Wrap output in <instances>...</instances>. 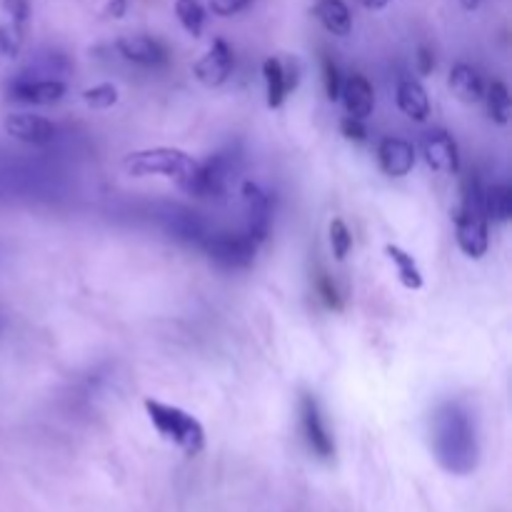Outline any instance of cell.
Instances as JSON below:
<instances>
[{"mask_svg": "<svg viewBox=\"0 0 512 512\" xmlns=\"http://www.w3.org/2000/svg\"><path fill=\"white\" fill-rule=\"evenodd\" d=\"M340 98H343L348 115L353 118H370L375 110V93L373 85L368 83V78L363 75H350L343 85H340Z\"/></svg>", "mask_w": 512, "mask_h": 512, "instance_id": "obj_18", "label": "cell"}, {"mask_svg": "<svg viewBox=\"0 0 512 512\" xmlns=\"http://www.w3.org/2000/svg\"><path fill=\"white\" fill-rule=\"evenodd\" d=\"M485 203V215L493 223H508L512 218V188L510 185H490L483 193Z\"/></svg>", "mask_w": 512, "mask_h": 512, "instance_id": "obj_22", "label": "cell"}, {"mask_svg": "<svg viewBox=\"0 0 512 512\" xmlns=\"http://www.w3.org/2000/svg\"><path fill=\"white\" fill-rule=\"evenodd\" d=\"M450 88L458 95L463 103H478L485 95L483 78L478 75V70L470 68L468 63H458L450 70Z\"/></svg>", "mask_w": 512, "mask_h": 512, "instance_id": "obj_20", "label": "cell"}, {"mask_svg": "<svg viewBox=\"0 0 512 512\" xmlns=\"http://www.w3.org/2000/svg\"><path fill=\"white\" fill-rule=\"evenodd\" d=\"M3 8H5V13L13 18V28L23 30V25L28 23V18H30L28 0H3Z\"/></svg>", "mask_w": 512, "mask_h": 512, "instance_id": "obj_30", "label": "cell"}, {"mask_svg": "<svg viewBox=\"0 0 512 512\" xmlns=\"http://www.w3.org/2000/svg\"><path fill=\"white\" fill-rule=\"evenodd\" d=\"M210 260L223 268H248L258 253V243L248 233H215L203 243Z\"/></svg>", "mask_w": 512, "mask_h": 512, "instance_id": "obj_8", "label": "cell"}, {"mask_svg": "<svg viewBox=\"0 0 512 512\" xmlns=\"http://www.w3.org/2000/svg\"><path fill=\"white\" fill-rule=\"evenodd\" d=\"M145 413H148L150 423L155 425L160 438L173 443L175 448H180L190 458L205 448L203 425L185 410L175 408V405H165L160 400H145Z\"/></svg>", "mask_w": 512, "mask_h": 512, "instance_id": "obj_5", "label": "cell"}, {"mask_svg": "<svg viewBox=\"0 0 512 512\" xmlns=\"http://www.w3.org/2000/svg\"><path fill=\"white\" fill-rule=\"evenodd\" d=\"M175 15L193 38H200L205 25V10L198 0H175Z\"/></svg>", "mask_w": 512, "mask_h": 512, "instance_id": "obj_25", "label": "cell"}, {"mask_svg": "<svg viewBox=\"0 0 512 512\" xmlns=\"http://www.w3.org/2000/svg\"><path fill=\"white\" fill-rule=\"evenodd\" d=\"M83 100L95 110H105V108H113L118 103V88L113 83H100L95 88H88L83 93Z\"/></svg>", "mask_w": 512, "mask_h": 512, "instance_id": "obj_26", "label": "cell"}, {"mask_svg": "<svg viewBox=\"0 0 512 512\" xmlns=\"http://www.w3.org/2000/svg\"><path fill=\"white\" fill-rule=\"evenodd\" d=\"M385 255H388L390 263L395 265L400 283H403L405 288L408 290L423 288V273H420V268H418V263L413 260V255H408L403 248H398V245H385Z\"/></svg>", "mask_w": 512, "mask_h": 512, "instance_id": "obj_23", "label": "cell"}, {"mask_svg": "<svg viewBox=\"0 0 512 512\" xmlns=\"http://www.w3.org/2000/svg\"><path fill=\"white\" fill-rule=\"evenodd\" d=\"M125 10H128V0H108V10H105V13H108L110 18H123Z\"/></svg>", "mask_w": 512, "mask_h": 512, "instance_id": "obj_35", "label": "cell"}, {"mask_svg": "<svg viewBox=\"0 0 512 512\" xmlns=\"http://www.w3.org/2000/svg\"><path fill=\"white\" fill-rule=\"evenodd\" d=\"M330 248H333V255L338 260L348 258L350 248H353V235H350L348 225L340 218H335L333 223H330Z\"/></svg>", "mask_w": 512, "mask_h": 512, "instance_id": "obj_27", "label": "cell"}, {"mask_svg": "<svg viewBox=\"0 0 512 512\" xmlns=\"http://www.w3.org/2000/svg\"><path fill=\"white\" fill-rule=\"evenodd\" d=\"M340 130H343V135L348 140H358V143H363L365 138H368V130H365L363 120L360 118H353V115H348V118L340 123Z\"/></svg>", "mask_w": 512, "mask_h": 512, "instance_id": "obj_32", "label": "cell"}, {"mask_svg": "<svg viewBox=\"0 0 512 512\" xmlns=\"http://www.w3.org/2000/svg\"><path fill=\"white\" fill-rule=\"evenodd\" d=\"M248 3L250 0H208L210 10L220 15V18H230V15L240 13V10L248 8Z\"/></svg>", "mask_w": 512, "mask_h": 512, "instance_id": "obj_31", "label": "cell"}, {"mask_svg": "<svg viewBox=\"0 0 512 512\" xmlns=\"http://www.w3.org/2000/svg\"><path fill=\"white\" fill-rule=\"evenodd\" d=\"M23 43V30L0 25V58H15Z\"/></svg>", "mask_w": 512, "mask_h": 512, "instance_id": "obj_29", "label": "cell"}, {"mask_svg": "<svg viewBox=\"0 0 512 512\" xmlns=\"http://www.w3.org/2000/svg\"><path fill=\"white\" fill-rule=\"evenodd\" d=\"M5 133H8L10 138L20 140V143L38 145V148L50 145L58 138V128H55L48 118L33 113L8 115V118H5Z\"/></svg>", "mask_w": 512, "mask_h": 512, "instance_id": "obj_11", "label": "cell"}, {"mask_svg": "<svg viewBox=\"0 0 512 512\" xmlns=\"http://www.w3.org/2000/svg\"><path fill=\"white\" fill-rule=\"evenodd\" d=\"M398 108L403 110L408 118L425 120L430 115V98L425 93L423 85L413 78L400 80L398 85Z\"/></svg>", "mask_w": 512, "mask_h": 512, "instance_id": "obj_21", "label": "cell"}, {"mask_svg": "<svg viewBox=\"0 0 512 512\" xmlns=\"http://www.w3.org/2000/svg\"><path fill=\"white\" fill-rule=\"evenodd\" d=\"M155 220H158L163 233H168L170 238L180 240L185 245H195V248H203L205 240L213 235V228L203 218V213L178 203L158 205L155 208Z\"/></svg>", "mask_w": 512, "mask_h": 512, "instance_id": "obj_6", "label": "cell"}, {"mask_svg": "<svg viewBox=\"0 0 512 512\" xmlns=\"http://www.w3.org/2000/svg\"><path fill=\"white\" fill-rule=\"evenodd\" d=\"M320 293H323V298H325V303L328 305H333V308H338V290H335V285L330 283L328 278H323L320 280Z\"/></svg>", "mask_w": 512, "mask_h": 512, "instance_id": "obj_34", "label": "cell"}, {"mask_svg": "<svg viewBox=\"0 0 512 512\" xmlns=\"http://www.w3.org/2000/svg\"><path fill=\"white\" fill-rule=\"evenodd\" d=\"M460 3H463L465 10H475L480 5V0H460Z\"/></svg>", "mask_w": 512, "mask_h": 512, "instance_id": "obj_37", "label": "cell"}, {"mask_svg": "<svg viewBox=\"0 0 512 512\" xmlns=\"http://www.w3.org/2000/svg\"><path fill=\"white\" fill-rule=\"evenodd\" d=\"M198 160L190 158L188 153L178 148H150L130 153L123 160V170L130 178H148V175H165V178L175 180L178 188L193 195L195 178H198Z\"/></svg>", "mask_w": 512, "mask_h": 512, "instance_id": "obj_3", "label": "cell"}, {"mask_svg": "<svg viewBox=\"0 0 512 512\" xmlns=\"http://www.w3.org/2000/svg\"><path fill=\"white\" fill-rule=\"evenodd\" d=\"M323 80H325V93H328V98L338 100L343 80H340V70H338V65L333 63V58H330V55H323Z\"/></svg>", "mask_w": 512, "mask_h": 512, "instance_id": "obj_28", "label": "cell"}, {"mask_svg": "<svg viewBox=\"0 0 512 512\" xmlns=\"http://www.w3.org/2000/svg\"><path fill=\"white\" fill-rule=\"evenodd\" d=\"M483 98H488L490 118H493L495 123H500V125L508 123V120H510V108H512L508 85H505L503 80H495V83H490L488 95H483Z\"/></svg>", "mask_w": 512, "mask_h": 512, "instance_id": "obj_24", "label": "cell"}, {"mask_svg": "<svg viewBox=\"0 0 512 512\" xmlns=\"http://www.w3.org/2000/svg\"><path fill=\"white\" fill-rule=\"evenodd\" d=\"M243 203L245 233L260 245L270 235V223H273V208H270L268 193L255 183H243Z\"/></svg>", "mask_w": 512, "mask_h": 512, "instance_id": "obj_10", "label": "cell"}, {"mask_svg": "<svg viewBox=\"0 0 512 512\" xmlns=\"http://www.w3.org/2000/svg\"><path fill=\"white\" fill-rule=\"evenodd\" d=\"M380 168L390 175V178H405L410 170L415 168V148L413 143L403 138H385L378 150Z\"/></svg>", "mask_w": 512, "mask_h": 512, "instance_id": "obj_17", "label": "cell"}, {"mask_svg": "<svg viewBox=\"0 0 512 512\" xmlns=\"http://www.w3.org/2000/svg\"><path fill=\"white\" fill-rule=\"evenodd\" d=\"M263 78L270 108H280V105L285 103V98H288L290 90L298 85V75H295L293 65H283V60L278 58L265 60Z\"/></svg>", "mask_w": 512, "mask_h": 512, "instance_id": "obj_16", "label": "cell"}, {"mask_svg": "<svg viewBox=\"0 0 512 512\" xmlns=\"http://www.w3.org/2000/svg\"><path fill=\"white\" fill-rule=\"evenodd\" d=\"M240 170V153L235 148L220 150L213 158L200 163L198 178H195V198H225L230 180Z\"/></svg>", "mask_w": 512, "mask_h": 512, "instance_id": "obj_7", "label": "cell"}, {"mask_svg": "<svg viewBox=\"0 0 512 512\" xmlns=\"http://www.w3.org/2000/svg\"><path fill=\"white\" fill-rule=\"evenodd\" d=\"M425 160L433 170L445 175H455L460 170V153L458 143L448 130H430L423 138Z\"/></svg>", "mask_w": 512, "mask_h": 512, "instance_id": "obj_13", "label": "cell"}, {"mask_svg": "<svg viewBox=\"0 0 512 512\" xmlns=\"http://www.w3.org/2000/svg\"><path fill=\"white\" fill-rule=\"evenodd\" d=\"M3 325H5V318H3V313H0V330H3Z\"/></svg>", "mask_w": 512, "mask_h": 512, "instance_id": "obj_38", "label": "cell"}, {"mask_svg": "<svg viewBox=\"0 0 512 512\" xmlns=\"http://www.w3.org/2000/svg\"><path fill=\"white\" fill-rule=\"evenodd\" d=\"M233 65H235L233 50H230V45L225 43V40L218 38L213 45H210L208 53L193 65V73L203 85H208V88H218V85H223L225 80L233 75Z\"/></svg>", "mask_w": 512, "mask_h": 512, "instance_id": "obj_12", "label": "cell"}, {"mask_svg": "<svg viewBox=\"0 0 512 512\" xmlns=\"http://www.w3.org/2000/svg\"><path fill=\"white\" fill-rule=\"evenodd\" d=\"M118 53L125 60H130V63L143 65V68H158V65H163L168 60V50L155 38H148V35H128V38H120Z\"/></svg>", "mask_w": 512, "mask_h": 512, "instance_id": "obj_15", "label": "cell"}, {"mask_svg": "<svg viewBox=\"0 0 512 512\" xmlns=\"http://www.w3.org/2000/svg\"><path fill=\"white\" fill-rule=\"evenodd\" d=\"M8 95L20 103L33 105H53L65 95L63 80H30L23 75H15L8 85Z\"/></svg>", "mask_w": 512, "mask_h": 512, "instance_id": "obj_14", "label": "cell"}, {"mask_svg": "<svg viewBox=\"0 0 512 512\" xmlns=\"http://www.w3.org/2000/svg\"><path fill=\"white\" fill-rule=\"evenodd\" d=\"M300 428H303L305 443H308L310 453L318 455L320 460L333 458L335 440H333V435H330L328 425H325L318 400L308 393L300 398Z\"/></svg>", "mask_w": 512, "mask_h": 512, "instance_id": "obj_9", "label": "cell"}, {"mask_svg": "<svg viewBox=\"0 0 512 512\" xmlns=\"http://www.w3.org/2000/svg\"><path fill=\"white\" fill-rule=\"evenodd\" d=\"M415 60H418V73L420 75H430L433 73V68H435V55H433V50L430 48H420L418 50V55H415Z\"/></svg>", "mask_w": 512, "mask_h": 512, "instance_id": "obj_33", "label": "cell"}, {"mask_svg": "<svg viewBox=\"0 0 512 512\" xmlns=\"http://www.w3.org/2000/svg\"><path fill=\"white\" fill-rule=\"evenodd\" d=\"M363 3H365V8H368V10H383L385 5H390L393 0H363Z\"/></svg>", "mask_w": 512, "mask_h": 512, "instance_id": "obj_36", "label": "cell"}, {"mask_svg": "<svg viewBox=\"0 0 512 512\" xmlns=\"http://www.w3.org/2000/svg\"><path fill=\"white\" fill-rule=\"evenodd\" d=\"M435 460L453 475H470L478 468L480 445L473 415L460 403H443L430 423Z\"/></svg>", "mask_w": 512, "mask_h": 512, "instance_id": "obj_1", "label": "cell"}, {"mask_svg": "<svg viewBox=\"0 0 512 512\" xmlns=\"http://www.w3.org/2000/svg\"><path fill=\"white\" fill-rule=\"evenodd\" d=\"M60 190V173L43 160L0 158V198L53 200Z\"/></svg>", "mask_w": 512, "mask_h": 512, "instance_id": "obj_2", "label": "cell"}, {"mask_svg": "<svg viewBox=\"0 0 512 512\" xmlns=\"http://www.w3.org/2000/svg\"><path fill=\"white\" fill-rule=\"evenodd\" d=\"M483 193L485 188L480 183V178L475 173H470L463 185V203H460L458 215H455L458 245L468 258H483L490 245Z\"/></svg>", "mask_w": 512, "mask_h": 512, "instance_id": "obj_4", "label": "cell"}, {"mask_svg": "<svg viewBox=\"0 0 512 512\" xmlns=\"http://www.w3.org/2000/svg\"><path fill=\"white\" fill-rule=\"evenodd\" d=\"M313 13L328 33L345 38L353 30V18H350V10L343 0H318Z\"/></svg>", "mask_w": 512, "mask_h": 512, "instance_id": "obj_19", "label": "cell"}]
</instances>
